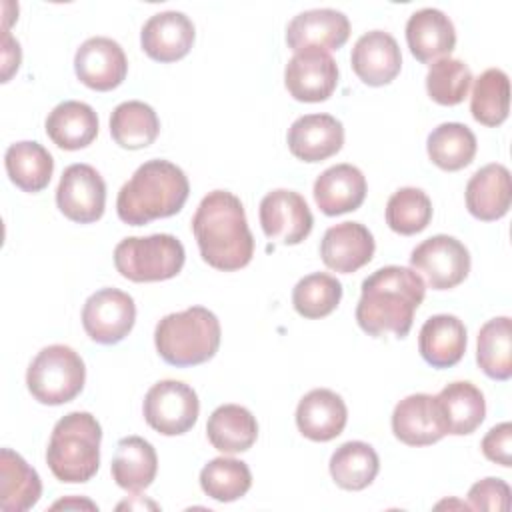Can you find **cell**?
<instances>
[{
	"label": "cell",
	"mask_w": 512,
	"mask_h": 512,
	"mask_svg": "<svg viewBox=\"0 0 512 512\" xmlns=\"http://www.w3.org/2000/svg\"><path fill=\"white\" fill-rule=\"evenodd\" d=\"M192 232L206 264L216 270L234 272L254 256V236L238 196L228 190H212L198 204Z\"/></svg>",
	"instance_id": "obj_1"
},
{
	"label": "cell",
	"mask_w": 512,
	"mask_h": 512,
	"mask_svg": "<svg viewBox=\"0 0 512 512\" xmlns=\"http://www.w3.org/2000/svg\"><path fill=\"white\" fill-rule=\"evenodd\" d=\"M350 36L348 16L334 8H314L296 14L286 26V44L294 52L306 48L338 50Z\"/></svg>",
	"instance_id": "obj_16"
},
{
	"label": "cell",
	"mask_w": 512,
	"mask_h": 512,
	"mask_svg": "<svg viewBox=\"0 0 512 512\" xmlns=\"http://www.w3.org/2000/svg\"><path fill=\"white\" fill-rule=\"evenodd\" d=\"M476 362L494 380L512 376V320L498 316L488 320L476 340Z\"/></svg>",
	"instance_id": "obj_35"
},
{
	"label": "cell",
	"mask_w": 512,
	"mask_h": 512,
	"mask_svg": "<svg viewBox=\"0 0 512 512\" xmlns=\"http://www.w3.org/2000/svg\"><path fill=\"white\" fill-rule=\"evenodd\" d=\"M424 294V280L412 268H378L362 282L356 322L366 334L376 338L388 332L396 338H406Z\"/></svg>",
	"instance_id": "obj_2"
},
{
	"label": "cell",
	"mask_w": 512,
	"mask_h": 512,
	"mask_svg": "<svg viewBox=\"0 0 512 512\" xmlns=\"http://www.w3.org/2000/svg\"><path fill=\"white\" fill-rule=\"evenodd\" d=\"M366 198V178L352 164L326 168L314 182V200L326 216H338L360 208Z\"/></svg>",
	"instance_id": "obj_24"
},
{
	"label": "cell",
	"mask_w": 512,
	"mask_h": 512,
	"mask_svg": "<svg viewBox=\"0 0 512 512\" xmlns=\"http://www.w3.org/2000/svg\"><path fill=\"white\" fill-rule=\"evenodd\" d=\"M42 496L38 472L14 450H0V508L4 512H26Z\"/></svg>",
	"instance_id": "obj_27"
},
{
	"label": "cell",
	"mask_w": 512,
	"mask_h": 512,
	"mask_svg": "<svg viewBox=\"0 0 512 512\" xmlns=\"http://www.w3.org/2000/svg\"><path fill=\"white\" fill-rule=\"evenodd\" d=\"M470 112L484 126H500L510 112V80L500 68L484 70L472 90Z\"/></svg>",
	"instance_id": "obj_36"
},
{
	"label": "cell",
	"mask_w": 512,
	"mask_h": 512,
	"mask_svg": "<svg viewBox=\"0 0 512 512\" xmlns=\"http://www.w3.org/2000/svg\"><path fill=\"white\" fill-rule=\"evenodd\" d=\"M190 194L184 170L168 160H148L136 168L116 198L118 218L130 226H144L182 210Z\"/></svg>",
	"instance_id": "obj_3"
},
{
	"label": "cell",
	"mask_w": 512,
	"mask_h": 512,
	"mask_svg": "<svg viewBox=\"0 0 512 512\" xmlns=\"http://www.w3.org/2000/svg\"><path fill=\"white\" fill-rule=\"evenodd\" d=\"M48 138L62 150H80L98 136V116L86 102L64 100L46 118Z\"/></svg>",
	"instance_id": "obj_26"
},
{
	"label": "cell",
	"mask_w": 512,
	"mask_h": 512,
	"mask_svg": "<svg viewBox=\"0 0 512 512\" xmlns=\"http://www.w3.org/2000/svg\"><path fill=\"white\" fill-rule=\"evenodd\" d=\"M56 204L60 212L78 224L102 218L106 206V184L90 164H70L58 182Z\"/></svg>",
	"instance_id": "obj_11"
},
{
	"label": "cell",
	"mask_w": 512,
	"mask_h": 512,
	"mask_svg": "<svg viewBox=\"0 0 512 512\" xmlns=\"http://www.w3.org/2000/svg\"><path fill=\"white\" fill-rule=\"evenodd\" d=\"M102 428L90 412L62 416L50 434L46 462L52 474L66 484L88 482L100 466Z\"/></svg>",
	"instance_id": "obj_4"
},
{
	"label": "cell",
	"mask_w": 512,
	"mask_h": 512,
	"mask_svg": "<svg viewBox=\"0 0 512 512\" xmlns=\"http://www.w3.org/2000/svg\"><path fill=\"white\" fill-rule=\"evenodd\" d=\"M374 236L360 222H340L330 226L320 242L322 262L340 274H352L374 256Z\"/></svg>",
	"instance_id": "obj_19"
},
{
	"label": "cell",
	"mask_w": 512,
	"mask_h": 512,
	"mask_svg": "<svg viewBox=\"0 0 512 512\" xmlns=\"http://www.w3.org/2000/svg\"><path fill=\"white\" fill-rule=\"evenodd\" d=\"M466 342V326L458 316L436 314L422 324L418 350L432 368H450L462 360Z\"/></svg>",
	"instance_id": "obj_25"
},
{
	"label": "cell",
	"mask_w": 512,
	"mask_h": 512,
	"mask_svg": "<svg viewBox=\"0 0 512 512\" xmlns=\"http://www.w3.org/2000/svg\"><path fill=\"white\" fill-rule=\"evenodd\" d=\"M410 266L426 278L430 288L450 290L466 280L470 272V252L458 238L436 234L412 250Z\"/></svg>",
	"instance_id": "obj_9"
},
{
	"label": "cell",
	"mask_w": 512,
	"mask_h": 512,
	"mask_svg": "<svg viewBox=\"0 0 512 512\" xmlns=\"http://www.w3.org/2000/svg\"><path fill=\"white\" fill-rule=\"evenodd\" d=\"M186 260L182 242L172 234L128 236L114 248V266L126 280L160 282L174 278Z\"/></svg>",
	"instance_id": "obj_6"
},
{
	"label": "cell",
	"mask_w": 512,
	"mask_h": 512,
	"mask_svg": "<svg viewBox=\"0 0 512 512\" xmlns=\"http://www.w3.org/2000/svg\"><path fill=\"white\" fill-rule=\"evenodd\" d=\"M432 220V200L414 186L398 188L386 202V224L402 236L422 232Z\"/></svg>",
	"instance_id": "obj_39"
},
{
	"label": "cell",
	"mask_w": 512,
	"mask_h": 512,
	"mask_svg": "<svg viewBox=\"0 0 512 512\" xmlns=\"http://www.w3.org/2000/svg\"><path fill=\"white\" fill-rule=\"evenodd\" d=\"M2 46H4V74H2V82H8V78H10V74L14 72V70H18V66H20V60H16V58H20V44H18V40H14L12 36H10V32L4 28V40H2Z\"/></svg>",
	"instance_id": "obj_43"
},
{
	"label": "cell",
	"mask_w": 512,
	"mask_h": 512,
	"mask_svg": "<svg viewBox=\"0 0 512 512\" xmlns=\"http://www.w3.org/2000/svg\"><path fill=\"white\" fill-rule=\"evenodd\" d=\"M392 432L408 446H430L442 440L446 424L438 398L432 394H410L394 406Z\"/></svg>",
	"instance_id": "obj_15"
},
{
	"label": "cell",
	"mask_w": 512,
	"mask_h": 512,
	"mask_svg": "<svg viewBox=\"0 0 512 512\" xmlns=\"http://www.w3.org/2000/svg\"><path fill=\"white\" fill-rule=\"evenodd\" d=\"M68 506H88L90 510H94L96 508V504H92V502H88V500H60V502H56L52 508H68Z\"/></svg>",
	"instance_id": "obj_44"
},
{
	"label": "cell",
	"mask_w": 512,
	"mask_h": 512,
	"mask_svg": "<svg viewBox=\"0 0 512 512\" xmlns=\"http://www.w3.org/2000/svg\"><path fill=\"white\" fill-rule=\"evenodd\" d=\"M468 502L474 510L506 512L510 508V486L500 478H484L468 490Z\"/></svg>",
	"instance_id": "obj_41"
},
{
	"label": "cell",
	"mask_w": 512,
	"mask_h": 512,
	"mask_svg": "<svg viewBox=\"0 0 512 512\" xmlns=\"http://www.w3.org/2000/svg\"><path fill=\"white\" fill-rule=\"evenodd\" d=\"M258 216L266 238L286 246L300 244L314 226V218L304 196L286 188L268 192L260 202Z\"/></svg>",
	"instance_id": "obj_12"
},
{
	"label": "cell",
	"mask_w": 512,
	"mask_h": 512,
	"mask_svg": "<svg viewBox=\"0 0 512 512\" xmlns=\"http://www.w3.org/2000/svg\"><path fill=\"white\" fill-rule=\"evenodd\" d=\"M284 84L298 102H324L338 84L336 60L326 50H300L286 64Z\"/></svg>",
	"instance_id": "obj_13"
},
{
	"label": "cell",
	"mask_w": 512,
	"mask_h": 512,
	"mask_svg": "<svg viewBox=\"0 0 512 512\" xmlns=\"http://www.w3.org/2000/svg\"><path fill=\"white\" fill-rule=\"evenodd\" d=\"M344 144V126L330 114H306L288 128V148L302 162H322Z\"/></svg>",
	"instance_id": "obj_20"
},
{
	"label": "cell",
	"mask_w": 512,
	"mask_h": 512,
	"mask_svg": "<svg viewBox=\"0 0 512 512\" xmlns=\"http://www.w3.org/2000/svg\"><path fill=\"white\" fill-rule=\"evenodd\" d=\"M436 398L448 434L466 436L472 434L484 422L486 400L482 390L472 382H450L438 392Z\"/></svg>",
	"instance_id": "obj_29"
},
{
	"label": "cell",
	"mask_w": 512,
	"mask_h": 512,
	"mask_svg": "<svg viewBox=\"0 0 512 512\" xmlns=\"http://www.w3.org/2000/svg\"><path fill=\"white\" fill-rule=\"evenodd\" d=\"M210 444L224 454H238L252 448L258 438V422L252 412L238 404L218 406L206 424Z\"/></svg>",
	"instance_id": "obj_30"
},
{
	"label": "cell",
	"mask_w": 512,
	"mask_h": 512,
	"mask_svg": "<svg viewBox=\"0 0 512 512\" xmlns=\"http://www.w3.org/2000/svg\"><path fill=\"white\" fill-rule=\"evenodd\" d=\"M142 412L158 434L180 436L196 424L200 402L192 386L180 380H160L146 392Z\"/></svg>",
	"instance_id": "obj_8"
},
{
	"label": "cell",
	"mask_w": 512,
	"mask_h": 512,
	"mask_svg": "<svg viewBox=\"0 0 512 512\" xmlns=\"http://www.w3.org/2000/svg\"><path fill=\"white\" fill-rule=\"evenodd\" d=\"M354 74L368 86L390 84L400 68L402 54L396 38L384 30H370L362 34L350 54Z\"/></svg>",
	"instance_id": "obj_17"
},
{
	"label": "cell",
	"mask_w": 512,
	"mask_h": 512,
	"mask_svg": "<svg viewBox=\"0 0 512 512\" xmlns=\"http://www.w3.org/2000/svg\"><path fill=\"white\" fill-rule=\"evenodd\" d=\"M342 300V284L326 272H312L300 278L292 290L294 310L308 318H324L336 310Z\"/></svg>",
	"instance_id": "obj_38"
},
{
	"label": "cell",
	"mask_w": 512,
	"mask_h": 512,
	"mask_svg": "<svg viewBox=\"0 0 512 512\" xmlns=\"http://www.w3.org/2000/svg\"><path fill=\"white\" fill-rule=\"evenodd\" d=\"M86 382V366L76 350L64 344L42 348L26 372L28 392L40 404L60 406L74 400Z\"/></svg>",
	"instance_id": "obj_7"
},
{
	"label": "cell",
	"mask_w": 512,
	"mask_h": 512,
	"mask_svg": "<svg viewBox=\"0 0 512 512\" xmlns=\"http://www.w3.org/2000/svg\"><path fill=\"white\" fill-rule=\"evenodd\" d=\"M406 42L412 56L424 64L450 58L456 46L452 20L438 8H420L406 22Z\"/></svg>",
	"instance_id": "obj_21"
},
{
	"label": "cell",
	"mask_w": 512,
	"mask_h": 512,
	"mask_svg": "<svg viewBox=\"0 0 512 512\" xmlns=\"http://www.w3.org/2000/svg\"><path fill=\"white\" fill-rule=\"evenodd\" d=\"M464 196L468 212L482 222H492L506 216L512 202L508 168L496 162L482 166L468 180Z\"/></svg>",
	"instance_id": "obj_23"
},
{
	"label": "cell",
	"mask_w": 512,
	"mask_h": 512,
	"mask_svg": "<svg viewBox=\"0 0 512 512\" xmlns=\"http://www.w3.org/2000/svg\"><path fill=\"white\" fill-rule=\"evenodd\" d=\"M428 158L446 172L466 168L476 156V136L460 122H444L436 126L426 140Z\"/></svg>",
	"instance_id": "obj_34"
},
{
	"label": "cell",
	"mask_w": 512,
	"mask_h": 512,
	"mask_svg": "<svg viewBox=\"0 0 512 512\" xmlns=\"http://www.w3.org/2000/svg\"><path fill=\"white\" fill-rule=\"evenodd\" d=\"M4 166L10 182L32 194L44 190L54 172L52 154L34 140L10 144L4 154Z\"/></svg>",
	"instance_id": "obj_31"
},
{
	"label": "cell",
	"mask_w": 512,
	"mask_h": 512,
	"mask_svg": "<svg viewBox=\"0 0 512 512\" xmlns=\"http://www.w3.org/2000/svg\"><path fill=\"white\" fill-rule=\"evenodd\" d=\"M472 84L470 68L458 58H442L430 64L426 74L428 96L442 106L460 104Z\"/></svg>",
	"instance_id": "obj_40"
},
{
	"label": "cell",
	"mask_w": 512,
	"mask_h": 512,
	"mask_svg": "<svg viewBox=\"0 0 512 512\" xmlns=\"http://www.w3.org/2000/svg\"><path fill=\"white\" fill-rule=\"evenodd\" d=\"M74 72L84 86L98 92H108L124 82L128 60L116 40L92 36L76 50Z\"/></svg>",
	"instance_id": "obj_14"
},
{
	"label": "cell",
	"mask_w": 512,
	"mask_h": 512,
	"mask_svg": "<svg viewBox=\"0 0 512 512\" xmlns=\"http://www.w3.org/2000/svg\"><path fill=\"white\" fill-rule=\"evenodd\" d=\"M220 322L204 306H190L164 316L154 330V344L166 364L184 368L214 358L220 346Z\"/></svg>",
	"instance_id": "obj_5"
},
{
	"label": "cell",
	"mask_w": 512,
	"mask_h": 512,
	"mask_svg": "<svg viewBox=\"0 0 512 512\" xmlns=\"http://www.w3.org/2000/svg\"><path fill=\"white\" fill-rule=\"evenodd\" d=\"M110 472L120 488L128 492L146 490L158 472L154 446L140 436H126L118 440Z\"/></svg>",
	"instance_id": "obj_28"
},
{
	"label": "cell",
	"mask_w": 512,
	"mask_h": 512,
	"mask_svg": "<svg viewBox=\"0 0 512 512\" xmlns=\"http://www.w3.org/2000/svg\"><path fill=\"white\" fill-rule=\"evenodd\" d=\"M194 24L178 10H166L150 16L140 32L142 50L156 62H176L184 58L194 44Z\"/></svg>",
	"instance_id": "obj_18"
},
{
	"label": "cell",
	"mask_w": 512,
	"mask_h": 512,
	"mask_svg": "<svg viewBox=\"0 0 512 512\" xmlns=\"http://www.w3.org/2000/svg\"><path fill=\"white\" fill-rule=\"evenodd\" d=\"M136 322L134 298L118 288L94 292L82 308V326L98 344H118Z\"/></svg>",
	"instance_id": "obj_10"
},
{
	"label": "cell",
	"mask_w": 512,
	"mask_h": 512,
	"mask_svg": "<svg viewBox=\"0 0 512 512\" xmlns=\"http://www.w3.org/2000/svg\"><path fill=\"white\" fill-rule=\"evenodd\" d=\"M482 454L504 468L512 466V424L502 422L488 430V434L482 438Z\"/></svg>",
	"instance_id": "obj_42"
},
{
	"label": "cell",
	"mask_w": 512,
	"mask_h": 512,
	"mask_svg": "<svg viewBox=\"0 0 512 512\" xmlns=\"http://www.w3.org/2000/svg\"><path fill=\"white\" fill-rule=\"evenodd\" d=\"M160 132L154 108L140 100L118 104L110 116V134L120 148L140 150L150 146Z\"/></svg>",
	"instance_id": "obj_32"
},
{
	"label": "cell",
	"mask_w": 512,
	"mask_h": 512,
	"mask_svg": "<svg viewBox=\"0 0 512 512\" xmlns=\"http://www.w3.org/2000/svg\"><path fill=\"white\" fill-rule=\"evenodd\" d=\"M200 486L212 500L234 502L250 490L252 474L246 462L220 456L200 470Z\"/></svg>",
	"instance_id": "obj_37"
},
{
	"label": "cell",
	"mask_w": 512,
	"mask_h": 512,
	"mask_svg": "<svg viewBox=\"0 0 512 512\" xmlns=\"http://www.w3.org/2000/svg\"><path fill=\"white\" fill-rule=\"evenodd\" d=\"M330 476L344 490H364L370 486L380 470L376 450L362 442L350 440L334 450L330 456Z\"/></svg>",
	"instance_id": "obj_33"
},
{
	"label": "cell",
	"mask_w": 512,
	"mask_h": 512,
	"mask_svg": "<svg viewBox=\"0 0 512 512\" xmlns=\"http://www.w3.org/2000/svg\"><path fill=\"white\" fill-rule=\"evenodd\" d=\"M348 420L344 400L328 390L314 388L302 396L296 408V426L302 436L314 442H328L342 434Z\"/></svg>",
	"instance_id": "obj_22"
}]
</instances>
